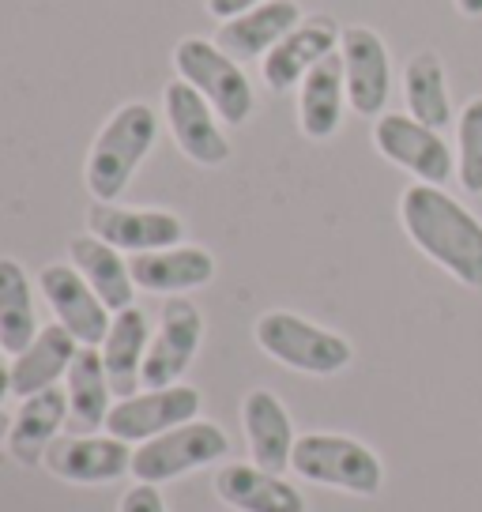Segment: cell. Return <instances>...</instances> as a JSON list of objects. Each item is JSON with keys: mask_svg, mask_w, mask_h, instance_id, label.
<instances>
[{"mask_svg": "<svg viewBox=\"0 0 482 512\" xmlns=\"http://www.w3.org/2000/svg\"><path fill=\"white\" fill-rule=\"evenodd\" d=\"M400 223L422 256L437 268L482 290V223L441 185H407L400 196Z\"/></svg>", "mask_w": 482, "mask_h": 512, "instance_id": "1", "label": "cell"}, {"mask_svg": "<svg viewBox=\"0 0 482 512\" xmlns=\"http://www.w3.org/2000/svg\"><path fill=\"white\" fill-rule=\"evenodd\" d=\"M155 144H159V113L147 102L117 106L87 151V166H83L87 192L98 204H117Z\"/></svg>", "mask_w": 482, "mask_h": 512, "instance_id": "2", "label": "cell"}, {"mask_svg": "<svg viewBox=\"0 0 482 512\" xmlns=\"http://www.w3.org/2000/svg\"><path fill=\"white\" fill-rule=\"evenodd\" d=\"M253 336H257V347L268 358H275L287 369L309 373V377H336L351 366L354 358V347L339 332L321 328V324L298 317L290 309L264 313L253 328Z\"/></svg>", "mask_w": 482, "mask_h": 512, "instance_id": "3", "label": "cell"}, {"mask_svg": "<svg viewBox=\"0 0 482 512\" xmlns=\"http://www.w3.org/2000/svg\"><path fill=\"white\" fill-rule=\"evenodd\" d=\"M290 467L317 486H332L354 497H373L385 486V467L370 445L343 433H302L294 441Z\"/></svg>", "mask_w": 482, "mask_h": 512, "instance_id": "4", "label": "cell"}, {"mask_svg": "<svg viewBox=\"0 0 482 512\" xmlns=\"http://www.w3.org/2000/svg\"><path fill=\"white\" fill-rule=\"evenodd\" d=\"M174 68L177 80L193 83L196 91L208 98L223 125H245L257 110V95H253L245 68L219 42L181 38L174 46Z\"/></svg>", "mask_w": 482, "mask_h": 512, "instance_id": "5", "label": "cell"}, {"mask_svg": "<svg viewBox=\"0 0 482 512\" xmlns=\"http://www.w3.org/2000/svg\"><path fill=\"white\" fill-rule=\"evenodd\" d=\"M226 448H230V441L215 422L193 418V422L162 433V437H151L136 448L132 452V475H136V482L162 486L177 475H189V471H200V467L223 460Z\"/></svg>", "mask_w": 482, "mask_h": 512, "instance_id": "6", "label": "cell"}, {"mask_svg": "<svg viewBox=\"0 0 482 512\" xmlns=\"http://www.w3.org/2000/svg\"><path fill=\"white\" fill-rule=\"evenodd\" d=\"M373 147L422 185H445L456 174V151L449 140L411 113H381L373 125Z\"/></svg>", "mask_w": 482, "mask_h": 512, "instance_id": "7", "label": "cell"}, {"mask_svg": "<svg viewBox=\"0 0 482 512\" xmlns=\"http://www.w3.org/2000/svg\"><path fill=\"white\" fill-rule=\"evenodd\" d=\"M162 117L166 128L174 136V144L181 147V155L196 166H223L230 159V140H226L219 113L211 110V102L193 83L170 80L162 87Z\"/></svg>", "mask_w": 482, "mask_h": 512, "instance_id": "8", "label": "cell"}, {"mask_svg": "<svg viewBox=\"0 0 482 512\" xmlns=\"http://www.w3.org/2000/svg\"><path fill=\"white\" fill-rule=\"evenodd\" d=\"M196 415H200V392L193 384H166V388H147V392L113 403L106 433L136 445V441H151V437L177 430L193 422Z\"/></svg>", "mask_w": 482, "mask_h": 512, "instance_id": "9", "label": "cell"}, {"mask_svg": "<svg viewBox=\"0 0 482 512\" xmlns=\"http://www.w3.org/2000/svg\"><path fill=\"white\" fill-rule=\"evenodd\" d=\"M343 80H347V106L358 117H381L392 98V57L385 38L373 27H347L339 38Z\"/></svg>", "mask_w": 482, "mask_h": 512, "instance_id": "10", "label": "cell"}, {"mask_svg": "<svg viewBox=\"0 0 482 512\" xmlns=\"http://www.w3.org/2000/svg\"><path fill=\"white\" fill-rule=\"evenodd\" d=\"M204 343V313L196 309L185 294L166 298L159 313V328L151 336L144 362V384L147 388H166L185 377V369L193 366L196 351Z\"/></svg>", "mask_w": 482, "mask_h": 512, "instance_id": "11", "label": "cell"}, {"mask_svg": "<svg viewBox=\"0 0 482 512\" xmlns=\"http://www.w3.org/2000/svg\"><path fill=\"white\" fill-rule=\"evenodd\" d=\"M38 294L53 309L57 324H65L83 347H102V339L113 324V309L95 294L72 264H46L38 272Z\"/></svg>", "mask_w": 482, "mask_h": 512, "instance_id": "12", "label": "cell"}, {"mask_svg": "<svg viewBox=\"0 0 482 512\" xmlns=\"http://www.w3.org/2000/svg\"><path fill=\"white\" fill-rule=\"evenodd\" d=\"M87 234L102 238L121 253H151L181 245L185 223L181 215L166 208H121V204H91L87 211Z\"/></svg>", "mask_w": 482, "mask_h": 512, "instance_id": "13", "label": "cell"}, {"mask_svg": "<svg viewBox=\"0 0 482 512\" xmlns=\"http://www.w3.org/2000/svg\"><path fill=\"white\" fill-rule=\"evenodd\" d=\"M339 38H343V27L332 16H306L260 61V80L279 95H287L294 87H302V80L324 57L336 53Z\"/></svg>", "mask_w": 482, "mask_h": 512, "instance_id": "14", "label": "cell"}, {"mask_svg": "<svg viewBox=\"0 0 482 512\" xmlns=\"http://www.w3.org/2000/svg\"><path fill=\"white\" fill-rule=\"evenodd\" d=\"M49 475L76 486H106L132 471V448L129 441L113 433H83V437H61L46 452Z\"/></svg>", "mask_w": 482, "mask_h": 512, "instance_id": "15", "label": "cell"}, {"mask_svg": "<svg viewBox=\"0 0 482 512\" xmlns=\"http://www.w3.org/2000/svg\"><path fill=\"white\" fill-rule=\"evenodd\" d=\"M302 4L298 0H264L257 8L219 23L215 42L234 57V61H264L298 23H302Z\"/></svg>", "mask_w": 482, "mask_h": 512, "instance_id": "16", "label": "cell"}, {"mask_svg": "<svg viewBox=\"0 0 482 512\" xmlns=\"http://www.w3.org/2000/svg\"><path fill=\"white\" fill-rule=\"evenodd\" d=\"M132 283L147 294H189V290L208 287L215 279V256L200 245H170V249H151L136 253L129 260Z\"/></svg>", "mask_w": 482, "mask_h": 512, "instance_id": "17", "label": "cell"}, {"mask_svg": "<svg viewBox=\"0 0 482 512\" xmlns=\"http://www.w3.org/2000/svg\"><path fill=\"white\" fill-rule=\"evenodd\" d=\"M241 426H245V437H249L253 464L283 475L290 467V456H294V441H298L283 400L268 388H253L241 400Z\"/></svg>", "mask_w": 482, "mask_h": 512, "instance_id": "18", "label": "cell"}, {"mask_svg": "<svg viewBox=\"0 0 482 512\" xmlns=\"http://www.w3.org/2000/svg\"><path fill=\"white\" fill-rule=\"evenodd\" d=\"M80 347L83 343L68 332L65 324H57V320L46 324V328L31 339V347L19 351L16 362H12V388H16L19 400L38 396V392H46V388H57V381L68 377V369L76 362Z\"/></svg>", "mask_w": 482, "mask_h": 512, "instance_id": "19", "label": "cell"}, {"mask_svg": "<svg viewBox=\"0 0 482 512\" xmlns=\"http://www.w3.org/2000/svg\"><path fill=\"white\" fill-rule=\"evenodd\" d=\"M147 347H151V324H147L144 309L129 305V309L113 313L110 332H106L98 351H102V362H106V373H110V384H113V392H117V400L140 392Z\"/></svg>", "mask_w": 482, "mask_h": 512, "instance_id": "20", "label": "cell"}, {"mask_svg": "<svg viewBox=\"0 0 482 512\" xmlns=\"http://www.w3.org/2000/svg\"><path fill=\"white\" fill-rule=\"evenodd\" d=\"M215 490L238 512H306V497L298 486L257 464H226L215 475Z\"/></svg>", "mask_w": 482, "mask_h": 512, "instance_id": "21", "label": "cell"}, {"mask_svg": "<svg viewBox=\"0 0 482 512\" xmlns=\"http://www.w3.org/2000/svg\"><path fill=\"white\" fill-rule=\"evenodd\" d=\"M343 106H347V80H343V57L339 49L324 57L298 87V128L309 140H332L343 125Z\"/></svg>", "mask_w": 482, "mask_h": 512, "instance_id": "22", "label": "cell"}, {"mask_svg": "<svg viewBox=\"0 0 482 512\" xmlns=\"http://www.w3.org/2000/svg\"><path fill=\"white\" fill-rule=\"evenodd\" d=\"M68 264L95 287V294L110 305L113 313L129 309L136 298V283H132V268L121 249L106 245L95 234H80L68 241Z\"/></svg>", "mask_w": 482, "mask_h": 512, "instance_id": "23", "label": "cell"}, {"mask_svg": "<svg viewBox=\"0 0 482 512\" xmlns=\"http://www.w3.org/2000/svg\"><path fill=\"white\" fill-rule=\"evenodd\" d=\"M68 418V396L61 388H46L38 396H27L19 403L12 430H8V448L23 467H34L46 460L49 445L57 441V433Z\"/></svg>", "mask_w": 482, "mask_h": 512, "instance_id": "24", "label": "cell"}, {"mask_svg": "<svg viewBox=\"0 0 482 512\" xmlns=\"http://www.w3.org/2000/svg\"><path fill=\"white\" fill-rule=\"evenodd\" d=\"M65 396H68V422L80 433H98L106 426L113 411V384L102 362L98 347H80L76 362L65 377Z\"/></svg>", "mask_w": 482, "mask_h": 512, "instance_id": "25", "label": "cell"}, {"mask_svg": "<svg viewBox=\"0 0 482 512\" xmlns=\"http://www.w3.org/2000/svg\"><path fill=\"white\" fill-rule=\"evenodd\" d=\"M403 98H407V113L430 128L452 125V98H449V76H445V61L434 49L415 53L407 68H403Z\"/></svg>", "mask_w": 482, "mask_h": 512, "instance_id": "26", "label": "cell"}, {"mask_svg": "<svg viewBox=\"0 0 482 512\" xmlns=\"http://www.w3.org/2000/svg\"><path fill=\"white\" fill-rule=\"evenodd\" d=\"M38 332L42 328L34 313L31 275L23 272L16 256H0V351H27Z\"/></svg>", "mask_w": 482, "mask_h": 512, "instance_id": "27", "label": "cell"}, {"mask_svg": "<svg viewBox=\"0 0 482 512\" xmlns=\"http://www.w3.org/2000/svg\"><path fill=\"white\" fill-rule=\"evenodd\" d=\"M456 177L471 196H482V95L456 117Z\"/></svg>", "mask_w": 482, "mask_h": 512, "instance_id": "28", "label": "cell"}, {"mask_svg": "<svg viewBox=\"0 0 482 512\" xmlns=\"http://www.w3.org/2000/svg\"><path fill=\"white\" fill-rule=\"evenodd\" d=\"M121 512H166V501H162L159 486L136 482V486L125 490V497H121Z\"/></svg>", "mask_w": 482, "mask_h": 512, "instance_id": "29", "label": "cell"}, {"mask_svg": "<svg viewBox=\"0 0 482 512\" xmlns=\"http://www.w3.org/2000/svg\"><path fill=\"white\" fill-rule=\"evenodd\" d=\"M257 4H264V0H204V8H208V16H215L219 23H226V19L241 16V12H249V8H257Z\"/></svg>", "mask_w": 482, "mask_h": 512, "instance_id": "30", "label": "cell"}, {"mask_svg": "<svg viewBox=\"0 0 482 512\" xmlns=\"http://www.w3.org/2000/svg\"><path fill=\"white\" fill-rule=\"evenodd\" d=\"M8 396H16V388H12V366L0 362V407H4Z\"/></svg>", "mask_w": 482, "mask_h": 512, "instance_id": "31", "label": "cell"}, {"mask_svg": "<svg viewBox=\"0 0 482 512\" xmlns=\"http://www.w3.org/2000/svg\"><path fill=\"white\" fill-rule=\"evenodd\" d=\"M456 12L467 19H479L482 16V0H456Z\"/></svg>", "mask_w": 482, "mask_h": 512, "instance_id": "32", "label": "cell"}, {"mask_svg": "<svg viewBox=\"0 0 482 512\" xmlns=\"http://www.w3.org/2000/svg\"><path fill=\"white\" fill-rule=\"evenodd\" d=\"M8 430H12V418L0 415V441H8Z\"/></svg>", "mask_w": 482, "mask_h": 512, "instance_id": "33", "label": "cell"}]
</instances>
